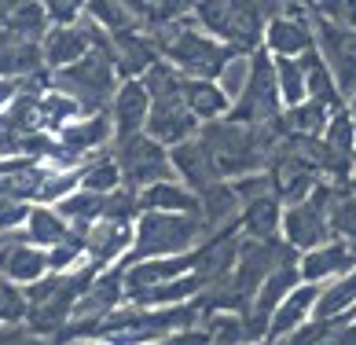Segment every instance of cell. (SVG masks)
I'll return each mask as SVG.
<instances>
[{
	"label": "cell",
	"mask_w": 356,
	"mask_h": 345,
	"mask_svg": "<svg viewBox=\"0 0 356 345\" xmlns=\"http://www.w3.org/2000/svg\"><path fill=\"white\" fill-rule=\"evenodd\" d=\"M206 239H209V228L199 214H140L133 250L118 261V268H129V264H140V261H154V257L191 254Z\"/></svg>",
	"instance_id": "obj_1"
},
{
	"label": "cell",
	"mask_w": 356,
	"mask_h": 345,
	"mask_svg": "<svg viewBox=\"0 0 356 345\" xmlns=\"http://www.w3.org/2000/svg\"><path fill=\"white\" fill-rule=\"evenodd\" d=\"M275 11H280V4H220V0H206V4H195V19L220 45L235 48L239 56H254V51H261V41H265V30H268L265 15H275Z\"/></svg>",
	"instance_id": "obj_2"
},
{
	"label": "cell",
	"mask_w": 356,
	"mask_h": 345,
	"mask_svg": "<svg viewBox=\"0 0 356 345\" xmlns=\"http://www.w3.org/2000/svg\"><path fill=\"white\" fill-rule=\"evenodd\" d=\"M51 88L63 92V96H70L77 107L85 111V118L107 114L114 92H118L114 51L111 48H96L81 63L67 66V70H56V74H51Z\"/></svg>",
	"instance_id": "obj_3"
},
{
	"label": "cell",
	"mask_w": 356,
	"mask_h": 345,
	"mask_svg": "<svg viewBox=\"0 0 356 345\" xmlns=\"http://www.w3.org/2000/svg\"><path fill=\"white\" fill-rule=\"evenodd\" d=\"M199 143H202V151L209 154L213 169L220 172V180H243V177H254L261 166H268V154L261 151L254 132L228 122V118L202 125Z\"/></svg>",
	"instance_id": "obj_4"
},
{
	"label": "cell",
	"mask_w": 356,
	"mask_h": 345,
	"mask_svg": "<svg viewBox=\"0 0 356 345\" xmlns=\"http://www.w3.org/2000/svg\"><path fill=\"white\" fill-rule=\"evenodd\" d=\"M275 118H283V96H280V81H275V59L268 48H261L250 56V70H246V81L235 96L232 111H228V122L243 125V129H257V125H268Z\"/></svg>",
	"instance_id": "obj_5"
},
{
	"label": "cell",
	"mask_w": 356,
	"mask_h": 345,
	"mask_svg": "<svg viewBox=\"0 0 356 345\" xmlns=\"http://www.w3.org/2000/svg\"><path fill=\"white\" fill-rule=\"evenodd\" d=\"M162 56H165V63H173L184 77H191V81H217L235 59H243L235 48L220 45L217 37H209V33L191 30V26H180V33L165 45Z\"/></svg>",
	"instance_id": "obj_6"
},
{
	"label": "cell",
	"mask_w": 356,
	"mask_h": 345,
	"mask_svg": "<svg viewBox=\"0 0 356 345\" xmlns=\"http://www.w3.org/2000/svg\"><path fill=\"white\" fill-rule=\"evenodd\" d=\"M338 184H320L305 202L286 206L283 214V235L286 243L298 250V254H312L331 243V198H334Z\"/></svg>",
	"instance_id": "obj_7"
},
{
	"label": "cell",
	"mask_w": 356,
	"mask_h": 345,
	"mask_svg": "<svg viewBox=\"0 0 356 345\" xmlns=\"http://www.w3.org/2000/svg\"><path fill=\"white\" fill-rule=\"evenodd\" d=\"M114 162L122 169V188L129 191H147L154 184L169 180V151L158 140H151L147 132H140L133 140L114 143Z\"/></svg>",
	"instance_id": "obj_8"
},
{
	"label": "cell",
	"mask_w": 356,
	"mask_h": 345,
	"mask_svg": "<svg viewBox=\"0 0 356 345\" xmlns=\"http://www.w3.org/2000/svg\"><path fill=\"white\" fill-rule=\"evenodd\" d=\"M312 33L320 41V56L334 74L341 96H356V30H341L334 22L312 19Z\"/></svg>",
	"instance_id": "obj_9"
},
{
	"label": "cell",
	"mask_w": 356,
	"mask_h": 345,
	"mask_svg": "<svg viewBox=\"0 0 356 345\" xmlns=\"http://www.w3.org/2000/svg\"><path fill=\"white\" fill-rule=\"evenodd\" d=\"M199 132V118L188 111L184 103V92L180 96H165V99H151V118H147V136L158 140L162 147H180V143L195 140Z\"/></svg>",
	"instance_id": "obj_10"
},
{
	"label": "cell",
	"mask_w": 356,
	"mask_h": 345,
	"mask_svg": "<svg viewBox=\"0 0 356 345\" xmlns=\"http://www.w3.org/2000/svg\"><path fill=\"white\" fill-rule=\"evenodd\" d=\"M265 48L272 51L275 59H301L305 51L316 48V33H312V22L301 19V8H280L275 19H268V30H265Z\"/></svg>",
	"instance_id": "obj_11"
},
{
	"label": "cell",
	"mask_w": 356,
	"mask_h": 345,
	"mask_svg": "<svg viewBox=\"0 0 356 345\" xmlns=\"http://www.w3.org/2000/svg\"><path fill=\"white\" fill-rule=\"evenodd\" d=\"M111 125H114V143L122 140H133L147 129V118H151V96L143 81H122L111 99Z\"/></svg>",
	"instance_id": "obj_12"
},
{
	"label": "cell",
	"mask_w": 356,
	"mask_h": 345,
	"mask_svg": "<svg viewBox=\"0 0 356 345\" xmlns=\"http://www.w3.org/2000/svg\"><path fill=\"white\" fill-rule=\"evenodd\" d=\"M51 177V166L33 158H4L0 162V198L8 202H41V191Z\"/></svg>",
	"instance_id": "obj_13"
},
{
	"label": "cell",
	"mask_w": 356,
	"mask_h": 345,
	"mask_svg": "<svg viewBox=\"0 0 356 345\" xmlns=\"http://www.w3.org/2000/svg\"><path fill=\"white\" fill-rule=\"evenodd\" d=\"M0 275L11 283H41L48 275V254L41 246H30L22 235H4V243H0Z\"/></svg>",
	"instance_id": "obj_14"
},
{
	"label": "cell",
	"mask_w": 356,
	"mask_h": 345,
	"mask_svg": "<svg viewBox=\"0 0 356 345\" xmlns=\"http://www.w3.org/2000/svg\"><path fill=\"white\" fill-rule=\"evenodd\" d=\"M133 224H118V220H99L92 224L88 235H85V254H88V264H96L99 272H107L118 264V257L125 250H133Z\"/></svg>",
	"instance_id": "obj_15"
},
{
	"label": "cell",
	"mask_w": 356,
	"mask_h": 345,
	"mask_svg": "<svg viewBox=\"0 0 356 345\" xmlns=\"http://www.w3.org/2000/svg\"><path fill=\"white\" fill-rule=\"evenodd\" d=\"M111 51H114V74L125 77V81H140L154 63H162L158 59V48L151 45V37L140 30L111 37Z\"/></svg>",
	"instance_id": "obj_16"
},
{
	"label": "cell",
	"mask_w": 356,
	"mask_h": 345,
	"mask_svg": "<svg viewBox=\"0 0 356 345\" xmlns=\"http://www.w3.org/2000/svg\"><path fill=\"white\" fill-rule=\"evenodd\" d=\"M301 283H323V280H341L356 268V250L341 239H331L327 246L301 254Z\"/></svg>",
	"instance_id": "obj_17"
},
{
	"label": "cell",
	"mask_w": 356,
	"mask_h": 345,
	"mask_svg": "<svg viewBox=\"0 0 356 345\" xmlns=\"http://www.w3.org/2000/svg\"><path fill=\"white\" fill-rule=\"evenodd\" d=\"M323 294V287L320 283H301L294 294H290L283 305H280V312L272 316V327H268V338L265 342H283L286 335H294L298 327H305L312 320V309H316V301H320Z\"/></svg>",
	"instance_id": "obj_18"
},
{
	"label": "cell",
	"mask_w": 356,
	"mask_h": 345,
	"mask_svg": "<svg viewBox=\"0 0 356 345\" xmlns=\"http://www.w3.org/2000/svg\"><path fill=\"white\" fill-rule=\"evenodd\" d=\"M169 162H173V166L180 169V177L188 180V188H191L195 195H199V191H206V188H213V184L220 180V172L213 169V162H209V154L202 151L199 136L169 151Z\"/></svg>",
	"instance_id": "obj_19"
},
{
	"label": "cell",
	"mask_w": 356,
	"mask_h": 345,
	"mask_svg": "<svg viewBox=\"0 0 356 345\" xmlns=\"http://www.w3.org/2000/svg\"><path fill=\"white\" fill-rule=\"evenodd\" d=\"M239 228H243V239L275 243V239H280V232H283V202H280L275 195H268V198H257V202L243 206Z\"/></svg>",
	"instance_id": "obj_20"
},
{
	"label": "cell",
	"mask_w": 356,
	"mask_h": 345,
	"mask_svg": "<svg viewBox=\"0 0 356 345\" xmlns=\"http://www.w3.org/2000/svg\"><path fill=\"white\" fill-rule=\"evenodd\" d=\"M140 214H199V195L188 184H154L140 191Z\"/></svg>",
	"instance_id": "obj_21"
},
{
	"label": "cell",
	"mask_w": 356,
	"mask_h": 345,
	"mask_svg": "<svg viewBox=\"0 0 356 345\" xmlns=\"http://www.w3.org/2000/svg\"><path fill=\"white\" fill-rule=\"evenodd\" d=\"M184 103H188V111L206 125L220 122V118L232 111L228 92H224L217 81H191V77H184Z\"/></svg>",
	"instance_id": "obj_22"
},
{
	"label": "cell",
	"mask_w": 356,
	"mask_h": 345,
	"mask_svg": "<svg viewBox=\"0 0 356 345\" xmlns=\"http://www.w3.org/2000/svg\"><path fill=\"white\" fill-rule=\"evenodd\" d=\"M301 70H305V92H309V99L323 103V107H331L334 114L346 111V107H341V99H346V96L338 92L334 74L327 70V63H323V56H320L316 48L301 56Z\"/></svg>",
	"instance_id": "obj_23"
},
{
	"label": "cell",
	"mask_w": 356,
	"mask_h": 345,
	"mask_svg": "<svg viewBox=\"0 0 356 345\" xmlns=\"http://www.w3.org/2000/svg\"><path fill=\"white\" fill-rule=\"evenodd\" d=\"M70 235H74V228L56 214V206H33L30 220H26V232H22L26 243L41 246V250H56L59 243H67Z\"/></svg>",
	"instance_id": "obj_24"
},
{
	"label": "cell",
	"mask_w": 356,
	"mask_h": 345,
	"mask_svg": "<svg viewBox=\"0 0 356 345\" xmlns=\"http://www.w3.org/2000/svg\"><path fill=\"white\" fill-rule=\"evenodd\" d=\"M4 30L11 37H19V41H26V45H41L51 30V22H48L44 4H11V15L4 19Z\"/></svg>",
	"instance_id": "obj_25"
},
{
	"label": "cell",
	"mask_w": 356,
	"mask_h": 345,
	"mask_svg": "<svg viewBox=\"0 0 356 345\" xmlns=\"http://www.w3.org/2000/svg\"><path fill=\"white\" fill-rule=\"evenodd\" d=\"M331 118H334V111H331V107H323V103H316V99L301 103V107H290V111L283 114V122H286V136L320 140L323 132H327V125H331Z\"/></svg>",
	"instance_id": "obj_26"
},
{
	"label": "cell",
	"mask_w": 356,
	"mask_h": 345,
	"mask_svg": "<svg viewBox=\"0 0 356 345\" xmlns=\"http://www.w3.org/2000/svg\"><path fill=\"white\" fill-rule=\"evenodd\" d=\"M353 309H356V268L323 290L320 301H316L312 320H341V316H349Z\"/></svg>",
	"instance_id": "obj_27"
},
{
	"label": "cell",
	"mask_w": 356,
	"mask_h": 345,
	"mask_svg": "<svg viewBox=\"0 0 356 345\" xmlns=\"http://www.w3.org/2000/svg\"><path fill=\"white\" fill-rule=\"evenodd\" d=\"M122 188V169H118L114 162V151L107 154H96L88 158V162L81 166V191H92V195H111Z\"/></svg>",
	"instance_id": "obj_28"
},
{
	"label": "cell",
	"mask_w": 356,
	"mask_h": 345,
	"mask_svg": "<svg viewBox=\"0 0 356 345\" xmlns=\"http://www.w3.org/2000/svg\"><path fill=\"white\" fill-rule=\"evenodd\" d=\"M85 15L96 22L107 37L140 30V22H136V15H133V8H129V4H107V0H96V4H85Z\"/></svg>",
	"instance_id": "obj_29"
},
{
	"label": "cell",
	"mask_w": 356,
	"mask_h": 345,
	"mask_svg": "<svg viewBox=\"0 0 356 345\" xmlns=\"http://www.w3.org/2000/svg\"><path fill=\"white\" fill-rule=\"evenodd\" d=\"M202 335L209 345H246V323L235 312H206L202 316Z\"/></svg>",
	"instance_id": "obj_30"
},
{
	"label": "cell",
	"mask_w": 356,
	"mask_h": 345,
	"mask_svg": "<svg viewBox=\"0 0 356 345\" xmlns=\"http://www.w3.org/2000/svg\"><path fill=\"white\" fill-rule=\"evenodd\" d=\"M275 81H280V96L290 107H301L305 103V70H301V59H275Z\"/></svg>",
	"instance_id": "obj_31"
},
{
	"label": "cell",
	"mask_w": 356,
	"mask_h": 345,
	"mask_svg": "<svg viewBox=\"0 0 356 345\" xmlns=\"http://www.w3.org/2000/svg\"><path fill=\"white\" fill-rule=\"evenodd\" d=\"M323 143H327L334 154L353 158V151H356V125H353L349 111H338V114L331 118V125H327V132H323Z\"/></svg>",
	"instance_id": "obj_32"
},
{
	"label": "cell",
	"mask_w": 356,
	"mask_h": 345,
	"mask_svg": "<svg viewBox=\"0 0 356 345\" xmlns=\"http://www.w3.org/2000/svg\"><path fill=\"white\" fill-rule=\"evenodd\" d=\"M26 320V298L22 287H15L11 280L0 275V327H15Z\"/></svg>",
	"instance_id": "obj_33"
},
{
	"label": "cell",
	"mask_w": 356,
	"mask_h": 345,
	"mask_svg": "<svg viewBox=\"0 0 356 345\" xmlns=\"http://www.w3.org/2000/svg\"><path fill=\"white\" fill-rule=\"evenodd\" d=\"M309 11L316 19H323V22L341 26V30H356V0H349V4H341V0H327V4H316Z\"/></svg>",
	"instance_id": "obj_34"
},
{
	"label": "cell",
	"mask_w": 356,
	"mask_h": 345,
	"mask_svg": "<svg viewBox=\"0 0 356 345\" xmlns=\"http://www.w3.org/2000/svg\"><path fill=\"white\" fill-rule=\"evenodd\" d=\"M30 209L26 202H8V198H0V235H15L26 220H30Z\"/></svg>",
	"instance_id": "obj_35"
},
{
	"label": "cell",
	"mask_w": 356,
	"mask_h": 345,
	"mask_svg": "<svg viewBox=\"0 0 356 345\" xmlns=\"http://www.w3.org/2000/svg\"><path fill=\"white\" fill-rule=\"evenodd\" d=\"M44 11H48V22L51 26H77L85 19V4H44Z\"/></svg>",
	"instance_id": "obj_36"
},
{
	"label": "cell",
	"mask_w": 356,
	"mask_h": 345,
	"mask_svg": "<svg viewBox=\"0 0 356 345\" xmlns=\"http://www.w3.org/2000/svg\"><path fill=\"white\" fill-rule=\"evenodd\" d=\"M147 345H209V338L202 335V330H180V335L158 338V342H147Z\"/></svg>",
	"instance_id": "obj_37"
},
{
	"label": "cell",
	"mask_w": 356,
	"mask_h": 345,
	"mask_svg": "<svg viewBox=\"0 0 356 345\" xmlns=\"http://www.w3.org/2000/svg\"><path fill=\"white\" fill-rule=\"evenodd\" d=\"M15 96H19V81H0V111H4Z\"/></svg>",
	"instance_id": "obj_38"
},
{
	"label": "cell",
	"mask_w": 356,
	"mask_h": 345,
	"mask_svg": "<svg viewBox=\"0 0 356 345\" xmlns=\"http://www.w3.org/2000/svg\"><path fill=\"white\" fill-rule=\"evenodd\" d=\"M349 118H353V125H356V96H353V107H349Z\"/></svg>",
	"instance_id": "obj_39"
},
{
	"label": "cell",
	"mask_w": 356,
	"mask_h": 345,
	"mask_svg": "<svg viewBox=\"0 0 356 345\" xmlns=\"http://www.w3.org/2000/svg\"><path fill=\"white\" fill-rule=\"evenodd\" d=\"M349 188H353V195H356V177H353V180H349Z\"/></svg>",
	"instance_id": "obj_40"
},
{
	"label": "cell",
	"mask_w": 356,
	"mask_h": 345,
	"mask_svg": "<svg viewBox=\"0 0 356 345\" xmlns=\"http://www.w3.org/2000/svg\"><path fill=\"white\" fill-rule=\"evenodd\" d=\"M353 166H356V151H353Z\"/></svg>",
	"instance_id": "obj_41"
},
{
	"label": "cell",
	"mask_w": 356,
	"mask_h": 345,
	"mask_svg": "<svg viewBox=\"0 0 356 345\" xmlns=\"http://www.w3.org/2000/svg\"><path fill=\"white\" fill-rule=\"evenodd\" d=\"M257 345H272V342H257Z\"/></svg>",
	"instance_id": "obj_42"
},
{
	"label": "cell",
	"mask_w": 356,
	"mask_h": 345,
	"mask_svg": "<svg viewBox=\"0 0 356 345\" xmlns=\"http://www.w3.org/2000/svg\"><path fill=\"white\" fill-rule=\"evenodd\" d=\"M0 243H4V235H0Z\"/></svg>",
	"instance_id": "obj_43"
}]
</instances>
